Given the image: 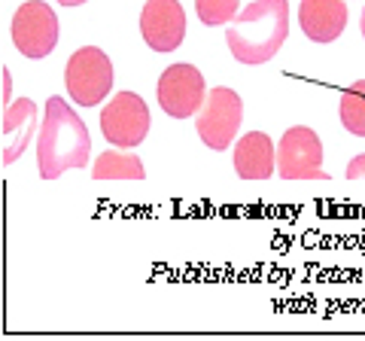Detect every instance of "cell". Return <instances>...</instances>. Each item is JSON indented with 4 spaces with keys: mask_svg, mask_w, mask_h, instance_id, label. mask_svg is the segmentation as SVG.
Returning <instances> with one entry per match:
<instances>
[{
    "mask_svg": "<svg viewBox=\"0 0 365 341\" xmlns=\"http://www.w3.org/2000/svg\"><path fill=\"white\" fill-rule=\"evenodd\" d=\"M91 156V138L86 122L76 116L67 101L49 98L46 116L37 131V168L43 180H58L64 170L86 168Z\"/></svg>",
    "mask_w": 365,
    "mask_h": 341,
    "instance_id": "1",
    "label": "cell"
},
{
    "mask_svg": "<svg viewBox=\"0 0 365 341\" xmlns=\"http://www.w3.org/2000/svg\"><path fill=\"white\" fill-rule=\"evenodd\" d=\"M289 37L287 0H253L225 31L228 49L241 64H265L283 49Z\"/></svg>",
    "mask_w": 365,
    "mask_h": 341,
    "instance_id": "2",
    "label": "cell"
},
{
    "mask_svg": "<svg viewBox=\"0 0 365 341\" xmlns=\"http://www.w3.org/2000/svg\"><path fill=\"white\" fill-rule=\"evenodd\" d=\"M64 86L73 104L98 107L113 88V61L107 58V52L98 46L76 49L64 67Z\"/></svg>",
    "mask_w": 365,
    "mask_h": 341,
    "instance_id": "3",
    "label": "cell"
},
{
    "mask_svg": "<svg viewBox=\"0 0 365 341\" xmlns=\"http://www.w3.org/2000/svg\"><path fill=\"white\" fill-rule=\"evenodd\" d=\"M244 119V101L237 98L235 88L228 86H216L207 92V101L198 110V138L204 141V146L222 153L225 146H232L237 128H241Z\"/></svg>",
    "mask_w": 365,
    "mask_h": 341,
    "instance_id": "4",
    "label": "cell"
},
{
    "mask_svg": "<svg viewBox=\"0 0 365 341\" xmlns=\"http://www.w3.org/2000/svg\"><path fill=\"white\" fill-rule=\"evenodd\" d=\"M13 43L25 58H46L58 46V16L43 0H25L13 16Z\"/></svg>",
    "mask_w": 365,
    "mask_h": 341,
    "instance_id": "5",
    "label": "cell"
},
{
    "mask_svg": "<svg viewBox=\"0 0 365 341\" xmlns=\"http://www.w3.org/2000/svg\"><path fill=\"white\" fill-rule=\"evenodd\" d=\"M101 131L113 146H140L150 134V107L137 92H119L101 110Z\"/></svg>",
    "mask_w": 365,
    "mask_h": 341,
    "instance_id": "6",
    "label": "cell"
},
{
    "mask_svg": "<svg viewBox=\"0 0 365 341\" xmlns=\"http://www.w3.org/2000/svg\"><path fill=\"white\" fill-rule=\"evenodd\" d=\"M207 101L204 73L195 64H170L158 76V107L174 119H192Z\"/></svg>",
    "mask_w": 365,
    "mask_h": 341,
    "instance_id": "7",
    "label": "cell"
},
{
    "mask_svg": "<svg viewBox=\"0 0 365 341\" xmlns=\"http://www.w3.org/2000/svg\"><path fill=\"white\" fill-rule=\"evenodd\" d=\"M277 174L283 180H326L323 170V141L317 131L295 125L277 143Z\"/></svg>",
    "mask_w": 365,
    "mask_h": 341,
    "instance_id": "8",
    "label": "cell"
},
{
    "mask_svg": "<svg viewBox=\"0 0 365 341\" xmlns=\"http://www.w3.org/2000/svg\"><path fill=\"white\" fill-rule=\"evenodd\" d=\"M140 34L153 52H174L186 37V9L180 0H146Z\"/></svg>",
    "mask_w": 365,
    "mask_h": 341,
    "instance_id": "9",
    "label": "cell"
},
{
    "mask_svg": "<svg viewBox=\"0 0 365 341\" xmlns=\"http://www.w3.org/2000/svg\"><path fill=\"white\" fill-rule=\"evenodd\" d=\"M347 4L344 0H302L299 6V25L307 40L314 43H332L347 28Z\"/></svg>",
    "mask_w": 365,
    "mask_h": 341,
    "instance_id": "10",
    "label": "cell"
},
{
    "mask_svg": "<svg viewBox=\"0 0 365 341\" xmlns=\"http://www.w3.org/2000/svg\"><path fill=\"white\" fill-rule=\"evenodd\" d=\"M235 170L241 180H268L277 170V146L265 131H250L237 141Z\"/></svg>",
    "mask_w": 365,
    "mask_h": 341,
    "instance_id": "11",
    "label": "cell"
},
{
    "mask_svg": "<svg viewBox=\"0 0 365 341\" xmlns=\"http://www.w3.org/2000/svg\"><path fill=\"white\" fill-rule=\"evenodd\" d=\"M34 125H37V104L31 98H19L16 104H9L4 110V138H6L4 162L6 165H13L25 153V146L31 143Z\"/></svg>",
    "mask_w": 365,
    "mask_h": 341,
    "instance_id": "12",
    "label": "cell"
},
{
    "mask_svg": "<svg viewBox=\"0 0 365 341\" xmlns=\"http://www.w3.org/2000/svg\"><path fill=\"white\" fill-rule=\"evenodd\" d=\"M95 180H143L146 170L143 162L131 153H119V150H107L98 156L95 170H91Z\"/></svg>",
    "mask_w": 365,
    "mask_h": 341,
    "instance_id": "13",
    "label": "cell"
},
{
    "mask_svg": "<svg viewBox=\"0 0 365 341\" xmlns=\"http://www.w3.org/2000/svg\"><path fill=\"white\" fill-rule=\"evenodd\" d=\"M338 116H341V125H344L350 134L365 138V79H356V83L341 92Z\"/></svg>",
    "mask_w": 365,
    "mask_h": 341,
    "instance_id": "14",
    "label": "cell"
},
{
    "mask_svg": "<svg viewBox=\"0 0 365 341\" xmlns=\"http://www.w3.org/2000/svg\"><path fill=\"white\" fill-rule=\"evenodd\" d=\"M241 0H195L198 19L207 28H220V25H232L235 16L241 13Z\"/></svg>",
    "mask_w": 365,
    "mask_h": 341,
    "instance_id": "15",
    "label": "cell"
},
{
    "mask_svg": "<svg viewBox=\"0 0 365 341\" xmlns=\"http://www.w3.org/2000/svg\"><path fill=\"white\" fill-rule=\"evenodd\" d=\"M362 177H365V156L350 158V165H347V180H362Z\"/></svg>",
    "mask_w": 365,
    "mask_h": 341,
    "instance_id": "16",
    "label": "cell"
},
{
    "mask_svg": "<svg viewBox=\"0 0 365 341\" xmlns=\"http://www.w3.org/2000/svg\"><path fill=\"white\" fill-rule=\"evenodd\" d=\"M61 6H83V4H88V0H58Z\"/></svg>",
    "mask_w": 365,
    "mask_h": 341,
    "instance_id": "17",
    "label": "cell"
},
{
    "mask_svg": "<svg viewBox=\"0 0 365 341\" xmlns=\"http://www.w3.org/2000/svg\"><path fill=\"white\" fill-rule=\"evenodd\" d=\"M362 37H365V9H362Z\"/></svg>",
    "mask_w": 365,
    "mask_h": 341,
    "instance_id": "18",
    "label": "cell"
}]
</instances>
